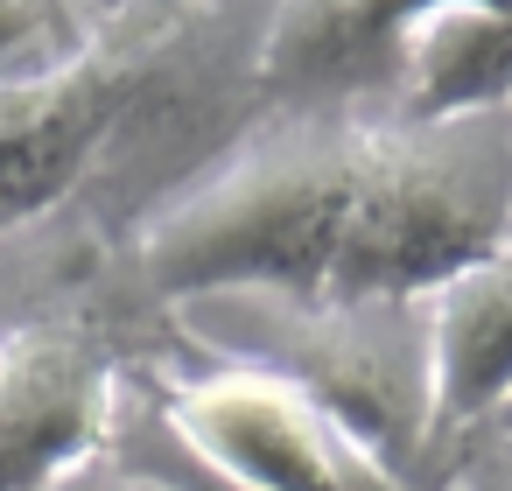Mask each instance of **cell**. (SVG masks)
Returning a JSON list of instances; mask_svg holds the SVG:
<instances>
[{
    "instance_id": "6da1fadb",
    "label": "cell",
    "mask_w": 512,
    "mask_h": 491,
    "mask_svg": "<svg viewBox=\"0 0 512 491\" xmlns=\"http://www.w3.org/2000/svg\"><path fill=\"white\" fill-rule=\"evenodd\" d=\"M512 239V113L421 127L393 106H316L246 127L211 169L134 218L162 309L435 295Z\"/></svg>"
},
{
    "instance_id": "7a4b0ae2",
    "label": "cell",
    "mask_w": 512,
    "mask_h": 491,
    "mask_svg": "<svg viewBox=\"0 0 512 491\" xmlns=\"http://www.w3.org/2000/svg\"><path fill=\"white\" fill-rule=\"evenodd\" d=\"M253 344L239 365L281 372L358 456H372L393 484L428 491L435 470V330L428 295L379 302H267L246 295Z\"/></svg>"
},
{
    "instance_id": "3957f363",
    "label": "cell",
    "mask_w": 512,
    "mask_h": 491,
    "mask_svg": "<svg viewBox=\"0 0 512 491\" xmlns=\"http://www.w3.org/2000/svg\"><path fill=\"white\" fill-rule=\"evenodd\" d=\"M176 351L204 358L197 330L148 337L99 316L0 302V491H43L64 470L106 456L127 379L169 372Z\"/></svg>"
},
{
    "instance_id": "277c9868",
    "label": "cell",
    "mask_w": 512,
    "mask_h": 491,
    "mask_svg": "<svg viewBox=\"0 0 512 491\" xmlns=\"http://www.w3.org/2000/svg\"><path fill=\"white\" fill-rule=\"evenodd\" d=\"M134 386L169 449L225 491H407L267 365L211 358L197 372H134Z\"/></svg>"
},
{
    "instance_id": "5b68a950",
    "label": "cell",
    "mask_w": 512,
    "mask_h": 491,
    "mask_svg": "<svg viewBox=\"0 0 512 491\" xmlns=\"http://www.w3.org/2000/svg\"><path fill=\"white\" fill-rule=\"evenodd\" d=\"M428 330H435V470H428L435 491L449 449L512 400V239L428 295Z\"/></svg>"
},
{
    "instance_id": "8992f818",
    "label": "cell",
    "mask_w": 512,
    "mask_h": 491,
    "mask_svg": "<svg viewBox=\"0 0 512 491\" xmlns=\"http://www.w3.org/2000/svg\"><path fill=\"white\" fill-rule=\"evenodd\" d=\"M386 106L421 127L512 113V15L505 8H442V15L407 22Z\"/></svg>"
},
{
    "instance_id": "52a82bcc",
    "label": "cell",
    "mask_w": 512,
    "mask_h": 491,
    "mask_svg": "<svg viewBox=\"0 0 512 491\" xmlns=\"http://www.w3.org/2000/svg\"><path fill=\"white\" fill-rule=\"evenodd\" d=\"M99 29L106 22L85 0H0V113L29 106L64 71H78Z\"/></svg>"
},
{
    "instance_id": "ba28073f",
    "label": "cell",
    "mask_w": 512,
    "mask_h": 491,
    "mask_svg": "<svg viewBox=\"0 0 512 491\" xmlns=\"http://www.w3.org/2000/svg\"><path fill=\"white\" fill-rule=\"evenodd\" d=\"M43 491H169V484H162V477H148V470H134V463H120V456L106 449V456H92V463L64 470L57 484H43Z\"/></svg>"
}]
</instances>
